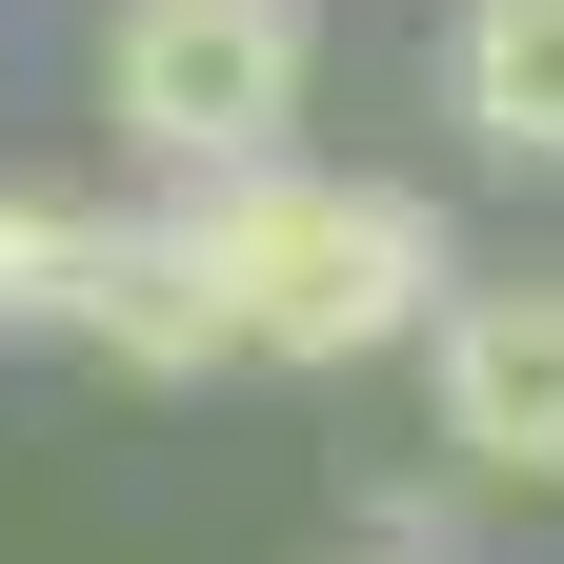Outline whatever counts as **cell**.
<instances>
[{"instance_id":"8992f818","label":"cell","mask_w":564,"mask_h":564,"mask_svg":"<svg viewBox=\"0 0 564 564\" xmlns=\"http://www.w3.org/2000/svg\"><path fill=\"white\" fill-rule=\"evenodd\" d=\"M61 262H82V202H0V343H61Z\"/></svg>"},{"instance_id":"3957f363","label":"cell","mask_w":564,"mask_h":564,"mask_svg":"<svg viewBox=\"0 0 564 564\" xmlns=\"http://www.w3.org/2000/svg\"><path fill=\"white\" fill-rule=\"evenodd\" d=\"M444 364V444L484 484H564V282H484V303L423 323Z\"/></svg>"},{"instance_id":"7a4b0ae2","label":"cell","mask_w":564,"mask_h":564,"mask_svg":"<svg viewBox=\"0 0 564 564\" xmlns=\"http://www.w3.org/2000/svg\"><path fill=\"white\" fill-rule=\"evenodd\" d=\"M303 61H323L303 0H121V21H101V121L162 182H223V162H282Z\"/></svg>"},{"instance_id":"6da1fadb","label":"cell","mask_w":564,"mask_h":564,"mask_svg":"<svg viewBox=\"0 0 564 564\" xmlns=\"http://www.w3.org/2000/svg\"><path fill=\"white\" fill-rule=\"evenodd\" d=\"M182 223H202V282H223V364H383V343L444 323V223L403 182L223 162Z\"/></svg>"},{"instance_id":"5b68a950","label":"cell","mask_w":564,"mask_h":564,"mask_svg":"<svg viewBox=\"0 0 564 564\" xmlns=\"http://www.w3.org/2000/svg\"><path fill=\"white\" fill-rule=\"evenodd\" d=\"M444 101H464L484 162H564V0H464Z\"/></svg>"},{"instance_id":"277c9868","label":"cell","mask_w":564,"mask_h":564,"mask_svg":"<svg viewBox=\"0 0 564 564\" xmlns=\"http://www.w3.org/2000/svg\"><path fill=\"white\" fill-rule=\"evenodd\" d=\"M61 343H101L121 383H202V364H223V282H202V223H101V202H82Z\"/></svg>"}]
</instances>
